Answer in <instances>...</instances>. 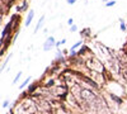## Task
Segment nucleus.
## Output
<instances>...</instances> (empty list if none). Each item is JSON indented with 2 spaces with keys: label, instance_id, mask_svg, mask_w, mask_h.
I'll return each mask as SVG.
<instances>
[{
  "label": "nucleus",
  "instance_id": "1",
  "mask_svg": "<svg viewBox=\"0 0 127 114\" xmlns=\"http://www.w3.org/2000/svg\"><path fill=\"white\" fill-rule=\"evenodd\" d=\"M53 47H56V41H55V38H53L52 36L51 37H48L46 39V42L43 43V51H51Z\"/></svg>",
  "mask_w": 127,
  "mask_h": 114
},
{
  "label": "nucleus",
  "instance_id": "2",
  "mask_svg": "<svg viewBox=\"0 0 127 114\" xmlns=\"http://www.w3.org/2000/svg\"><path fill=\"white\" fill-rule=\"evenodd\" d=\"M33 18H34V10H33V9H31V11L28 13V15H27L25 23H24V25H25V27H29V24L32 23V20H33Z\"/></svg>",
  "mask_w": 127,
  "mask_h": 114
},
{
  "label": "nucleus",
  "instance_id": "3",
  "mask_svg": "<svg viewBox=\"0 0 127 114\" xmlns=\"http://www.w3.org/2000/svg\"><path fill=\"white\" fill-rule=\"evenodd\" d=\"M43 22H44V15H42L39 18V20H38V23H37V25H36V28H34V33H37L38 30H39V28L43 25Z\"/></svg>",
  "mask_w": 127,
  "mask_h": 114
},
{
  "label": "nucleus",
  "instance_id": "4",
  "mask_svg": "<svg viewBox=\"0 0 127 114\" xmlns=\"http://www.w3.org/2000/svg\"><path fill=\"white\" fill-rule=\"evenodd\" d=\"M27 9H28V3H27V1H24L22 6H20V5H18V6H17V11H20V13H22V11H24V10H27Z\"/></svg>",
  "mask_w": 127,
  "mask_h": 114
},
{
  "label": "nucleus",
  "instance_id": "5",
  "mask_svg": "<svg viewBox=\"0 0 127 114\" xmlns=\"http://www.w3.org/2000/svg\"><path fill=\"white\" fill-rule=\"evenodd\" d=\"M39 85H38V82H33L32 85H29V87H28V93L29 94H32V93H34V90L37 89Z\"/></svg>",
  "mask_w": 127,
  "mask_h": 114
},
{
  "label": "nucleus",
  "instance_id": "6",
  "mask_svg": "<svg viewBox=\"0 0 127 114\" xmlns=\"http://www.w3.org/2000/svg\"><path fill=\"white\" fill-rule=\"evenodd\" d=\"M90 36V28H84L81 30V37H89Z\"/></svg>",
  "mask_w": 127,
  "mask_h": 114
},
{
  "label": "nucleus",
  "instance_id": "7",
  "mask_svg": "<svg viewBox=\"0 0 127 114\" xmlns=\"http://www.w3.org/2000/svg\"><path fill=\"white\" fill-rule=\"evenodd\" d=\"M29 81H31V77H27L25 80H24V81H23V82H22V84L19 85V89H23L24 86H27V84H28Z\"/></svg>",
  "mask_w": 127,
  "mask_h": 114
},
{
  "label": "nucleus",
  "instance_id": "8",
  "mask_svg": "<svg viewBox=\"0 0 127 114\" xmlns=\"http://www.w3.org/2000/svg\"><path fill=\"white\" fill-rule=\"evenodd\" d=\"M22 75H23V74H22V71H19V72H18V74H17V76H15V79L13 80V84H17V81H18V80H19V79L22 77Z\"/></svg>",
  "mask_w": 127,
  "mask_h": 114
},
{
  "label": "nucleus",
  "instance_id": "9",
  "mask_svg": "<svg viewBox=\"0 0 127 114\" xmlns=\"http://www.w3.org/2000/svg\"><path fill=\"white\" fill-rule=\"evenodd\" d=\"M79 46H83V42H81V41H79V42H76V43H75V45H74V46H72V47H71V51H75V50H76V48H78Z\"/></svg>",
  "mask_w": 127,
  "mask_h": 114
},
{
  "label": "nucleus",
  "instance_id": "10",
  "mask_svg": "<svg viewBox=\"0 0 127 114\" xmlns=\"http://www.w3.org/2000/svg\"><path fill=\"white\" fill-rule=\"evenodd\" d=\"M120 28H121L122 30H123V32H125V30L127 29V24L125 23V22H123V20H121V24H120Z\"/></svg>",
  "mask_w": 127,
  "mask_h": 114
},
{
  "label": "nucleus",
  "instance_id": "11",
  "mask_svg": "<svg viewBox=\"0 0 127 114\" xmlns=\"http://www.w3.org/2000/svg\"><path fill=\"white\" fill-rule=\"evenodd\" d=\"M53 85H55V80H52V79L46 82V86H47V87H51V86H53Z\"/></svg>",
  "mask_w": 127,
  "mask_h": 114
},
{
  "label": "nucleus",
  "instance_id": "12",
  "mask_svg": "<svg viewBox=\"0 0 127 114\" xmlns=\"http://www.w3.org/2000/svg\"><path fill=\"white\" fill-rule=\"evenodd\" d=\"M116 4V0H111V1H107V4H106V6L107 8H111V6H113Z\"/></svg>",
  "mask_w": 127,
  "mask_h": 114
},
{
  "label": "nucleus",
  "instance_id": "13",
  "mask_svg": "<svg viewBox=\"0 0 127 114\" xmlns=\"http://www.w3.org/2000/svg\"><path fill=\"white\" fill-rule=\"evenodd\" d=\"M111 98H112L113 100H114V102H117V103H122V99H120V98H117V96H116V95H113V94L111 95Z\"/></svg>",
  "mask_w": 127,
  "mask_h": 114
},
{
  "label": "nucleus",
  "instance_id": "14",
  "mask_svg": "<svg viewBox=\"0 0 127 114\" xmlns=\"http://www.w3.org/2000/svg\"><path fill=\"white\" fill-rule=\"evenodd\" d=\"M70 29H71V32H76V30H78V27L74 24V25H71V27H70Z\"/></svg>",
  "mask_w": 127,
  "mask_h": 114
},
{
  "label": "nucleus",
  "instance_id": "15",
  "mask_svg": "<svg viewBox=\"0 0 127 114\" xmlns=\"http://www.w3.org/2000/svg\"><path fill=\"white\" fill-rule=\"evenodd\" d=\"M67 24H69L70 27H71V25H74V19H72V18H70L69 20H67Z\"/></svg>",
  "mask_w": 127,
  "mask_h": 114
},
{
  "label": "nucleus",
  "instance_id": "16",
  "mask_svg": "<svg viewBox=\"0 0 127 114\" xmlns=\"http://www.w3.org/2000/svg\"><path fill=\"white\" fill-rule=\"evenodd\" d=\"M78 0H67V4H70V5H72V4H75Z\"/></svg>",
  "mask_w": 127,
  "mask_h": 114
},
{
  "label": "nucleus",
  "instance_id": "17",
  "mask_svg": "<svg viewBox=\"0 0 127 114\" xmlns=\"http://www.w3.org/2000/svg\"><path fill=\"white\" fill-rule=\"evenodd\" d=\"M8 104H9V102H8V100H5V102L3 103V107H4V108H5V107H8Z\"/></svg>",
  "mask_w": 127,
  "mask_h": 114
},
{
  "label": "nucleus",
  "instance_id": "18",
  "mask_svg": "<svg viewBox=\"0 0 127 114\" xmlns=\"http://www.w3.org/2000/svg\"><path fill=\"white\" fill-rule=\"evenodd\" d=\"M64 43H66V39H62V41H60V45H64Z\"/></svg>",
  "mask_w": 127,
  "mask_h": 114
},
{
  "label": "nucleus",
  "instance_id": "19",
  "mask_svg": "<svg viewBox=\"0 0 127 114\" xmlns=\"http://www.w3.org/2000/svg\"><path fill=\"white\" fill-rule=\"evenodd\" d=\"M123 50H125V52L127 53V42H126V45H125V48H123Z\"/></svg>",
  "mask_w": 127,
  "mask_h": 114
},
{
  "label": "nucleus",
  "instance_id": "20",
  "mask_svg": "<svg viewBox=\"0 0 127 114\" xmlns=\"http://www.w3.org/2000/svg\"><path fill=\"white\" fill-rule=\"evenodd\" d=\"M103 1H108V0H103Z\"/></svg>",
  "mask_w": 127,
  "mask_h": 114
}]
</instances>
